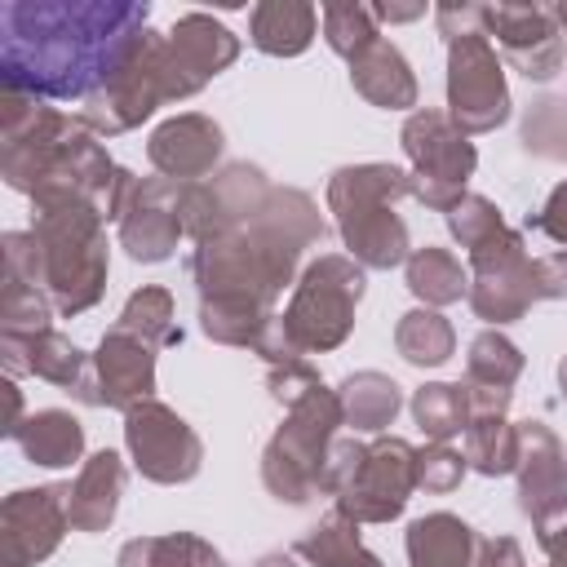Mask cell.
Listing matches in <instances>:
<instances>
[{
	"instance_id": "cell-49",
	"label": "cell",
	"mask_w": 567,
	"mask_h": 567,
	"mask_svg": "<svg viewBox=\"0 0 567 567\" xmlns=\"http://www.w3.org/2000/svg\"><path fill=\"white\" fill-rule=\"evenodd\" d=\"M252 567H297V563H292L288 554H261V558H257Z\"/></svg>"
},
{
	"instance_id": "cell-23",
	"label": "cell",
	"mask_w": 567,
	"mask_h": 567,
	"mask_svg": "<svg viewBox=\"0 0 567 567\" xmlns=\"http://www.w3.org/2000/svg\"><path fill=\"white\" fill-rule=\"evenodd\" d=\"M350 84L363 102H372L381 111L416 106V75L408 66V58L399 53V44H390L385 35H377L368 49H359L350 58Z\"/></svg>"
},
{
	"instance_id": "cell-44",
	"label": "cell",
	"mask_w": 567,
	"mask_h": 567,
	"mask_svg": "<svg viewBox=\"0 0 567 567\" xmlns=\"http://www.w3.org/2000/svg\"><path fill=\"white\" fill-rule=\"evenodd\" d=\"M474 567H527V558L514 536H478Z\"/></svg>"
},
{
	"instance_id": "cell-46",
	"label": "cell",
	"mask_w": 567,
	"mask_h": 567,
	"mask_svg": "<svg viewBox=\"0 0 567 567\" xmlns=\"http://www.w3.org/2000/svg\"><path fill=\"white\" fill-rule=\"evenodd\" d=\"M536 540H540V549H545L549 567H567V518H563V523H554V527H540V532H536Z\"/></svg>"
},
{
	"instance_id": "cell-18",
	"label": "cell",
	"mask_w": 567,
	"mask_h": 567,
	"mask_svg": "<svg viewBox=\"0 0 567 567\" xmlns=\"http://www.w3.org/2000/svg\"><path fill=\"white\" fill-rule=\"evenodd\" d=\"M182 186L186 182H173V177H137L128 199H124V213H120V248L133 257V261H168L177 239L186 235L182 226Z\"/></svg>"
},
{
	"instance_id": "cell-17",
	"label": "cell",
	"mask_w": 567,
	"mask_h": 567,
	"mask_svg": "<svg viewBox=\"0 0 567 567\" xmlns=\"http://www.w3.org/2000/svg\"><path fill=\"white\" fill-rule=\"evenodd\" d=\"M66 496H71V483H44V487H22L4 501L0 509L4 567H35L62 545L71 527Z\"/></svg>"
},
{
	"instance_id": "cell-25",
	"label": "cell",
	"mask_w": 567,
	"mask_h": 567,
	"mask_svg": "<svg viewBox=\"0 0 567 567\" xmlns=\"http://www.w3.org/2000/svg\"><path fill=\"white\" fill-rule=\"evenodd\" d=\"M168 44L199 89L239 58V35L226 22H217L213 13H182L168 31Z\"/></svg>"
},
{
	"instance_id": "cell-12",
	"label": "cell",
	"mask_w": 567,
	"mask_h": 567,
	"mask_svg": "<svg viewBox=\"0 0 567 567\" xmlns=\"http://www.w3.org/2000/svg\"><path fill=\"white\" fill-rule=\"evenodd\" d=\"M470 310L487 323H514L523 319L540 297H536V261L523 248L518 230H501L487 244L470 252Z\"/></svg>"
},
{
	"instance_id": "cell-38",
	"label": "cell",
	"mask_w": 567,
	"mask_h": 567,
	"mask_svg": "<svg viewBox=\"0 0 567 567\" xmlns=\"http://www.w3.org/2000/svg\"><path fill=\"white\" fill-rule=\"evenodd\" d=\"M523 151L540 159H567V97H540L532 102L523 120Z\"/></svg>"
},
{
	"instance_id": "cell-27",
	"label": "cell",
	"mask_w": 567,
	"mask_h": 567,
	"mask_svg": "<svg viewBox=\"0 0 567 567\" xmlns=\"http://www.w3.org/2000/svg\"><path fill=\"white\" fill-rule=\"evenodd\" d=\"M474 554H478V532L447 509H434L408 527L412 567H474Z\"/></svg>"
},
{
	"instance_id": "cell-42",
	"label": "cell",
	"mask_w": 567,
	"mask_h": 567,
	"mask_svg": "<svg viewBox=\"0 0 567 567\" xmlns=\"http://www.w3.org/2000/svg\"><path fill=\"white\" fill-rule=\"evenodd\" d=\"M266 385H270V394H275L284 408H292L301 394H310V390L323 385V381H319V372H315L306 359H292V363H275L270 377H266Z\"/></svg>"
},
{
	"instance_id": "cell-21",
	"label": "cell",
	"mask_w": 567,
	"mask_h": 567,
	"mask_svg": "<svg viewBox=\"0 0 567 567\" xmlns=\"http://www.w3.org/2000/svg\"><path fill=\"white\" fill-rule=\"evenodd\" d=\"M0 354H4V372L18 377V372H31L49 385H62V390H80L84 372H89V354L66 341L62 332L53 328H40V332H0Z\"/></svg>"
},
{
	"instance_id": "cell-22",
	"label": "cell",
	"mask_w": 567,
	"mask_h": 567,
	"mask_svg": "<svg viewBox=\"0 0 567 567\" xmlns=\"http://www.w3.org/2000/svg\"><path fill=\"white\" fill-rule=\"evenodd\" d=\"M523 377V350L487 328L470 341V354H465V390H470V408L474 416L483 412H505L509 399H514V381Z\"/></svg>"
},
{
	"instance_id": "cell-43",
	"label": "cell",
	"mask_w": 567,
	"mask_h": 567,
	"mask_svg": "<svg viewBox=\"0 0 567 567\" xmlns=\"http://www.w3.org/2000/svg\"><path fill=\"white\" fill-rule=\"evenodd\" d=\"M527 226H536L540 235H549L554 244H563V248H567V182H558V186L549 190L545 208H540Z\"/></svg>"
},
{
	"instance_id": "cell-4",
	"label": "cell",
	"mask_w": 567,
	"mask_h": 567,
	"mask_svg": "<svg viewBox=\"0 0 567 567\" xmlns=\"http://www.w3.org/2000/svg\"><path fill=\"white\" fill-rule=\"evenodd\" d=\"M363 288H368V279L354 257L328 252V257L310 261L292 288L288 310L275 315V323L266 328L257 354L275 368V363L306 359L315 350H337L354 328V306H359Z\"/></svg>"
},
{
	"instance_id": "cell-3",
	"label": "cell",
	"mask_w": 567,
	"mask_h": 567,
	"mask_svg": "<svg viewBox=\"0 0 567 567\" xmlns=\"http://www.w3.org/2000/svg\"><path fill=\"white\" fill-rule=\"evenodd\" d=\"M0 173L13 190L49 204H93L106 221H120L133 190V173L111 164L102 142L71 115L27 93L0 97Z\"/></svg>"
},
{
	"instance_id": "cell-36",
	"label": "cell",
	"mask_w": 567,
	"mask_h": 567,
	"mask_svg": "<svg viewBox=\"0 0 567 567\" xmlns=\"http://www.w3.org/2000/svg\"><path fill=\"white\" fill-rule=\"evenodd\" d=\"M115 328L142 337V341L155 346V350L182 341V328L173 323V292H168V288H155V284H151V288H137V292L124 301Z\"/></svg>"
},
{
	"instance_id": "cell-37",
	"label": "cell",
	"mask_w": 567,
	"mask_h": 567,
	"mask_svg": "<svg viewBox=\"0 0 567 567\" xmlns=\"http://www.w3.org/2000/svg\"><path fill=\"white\" fill-rule=\"evenodd\" d=\"M319 22H323V40H328V49L341 53L346 62L381 35V31H377V18H372V4H354V0L323 4V9H319Z\"/></svg>"
},
{
	"instance_id": "cell-5",
	"label": "cell",
	"mask_w": 567,
	"mask_h": 567,
	"mask_svg": "<svg viewBox=\"0 0 567 567\" xmlns=\"http://www.w3.org/2000/svg\"><path fill=\"white\" fill-rule=\"evenodd\" d=\"M403 195H412V173L394 164H354L328 177V213L363 270H390L412 257L408 221L394 213Z\"/></svg>"
},
{
	"instance_id": "cell-48",
	"label": "cell",
	"mask_w": 567,
	"mask_h": 567,
	"mask_svg": "<svg viewBox=\"0 0 567 567\" xmlns=\"http://www.w3.org/2000/svg\"><path fill=\"white\" fill-rule=\"evenodd\" d=\"M4 399H9V416H4V434L13 439V434H18V425H22V394H18V385H13V377L4 381Z\"/></svg>"
},
{
	"instance_id": "cell-24",
	"label": "cell",
	"mask_w": 567,
	"mask_h": 567,
	"mask_svg": "<svg viewBox=\"0 0 567 567\" xmlns=\"http://www.w3.org/2000/svg\"><path fill=\"white\" fill-rule=\"evenodd\" d=\"M124 483H128L124 461H120L111 447L93 452V456L80 465V474H75V483H71V496H66L71 527H75V532H106L111 518H115V509H120Z\"/></svg>"
},
{
	"instance_id": "cell-30",
	"label": "cell",
	"mask_w": 567,
	"mask_h": 567,
	"mask_svg": "<svg viewBox=\"0 0 567 567\" xmlns=\"http://www.w3.org/2000/svg\"><path fill=\"white\" fill-rule=\"evenodd\" d=\"M337 399H341L346 425H354L363 434H381L385 425H394V416L403 408V390L385 372H354V377H346Z\"/></svg>"
},
{
	"instance_id": "cell-19",
	"label": "cell",
	"mask_w": 567,
	"mask_h": 567,
	"mask_svg": "<svg viewBox=\"0 0 567 567\" xmlns=\"http://www.w3.org/2000/svg\"><path fill=\"white\" fill-rule=\"evenodd\" d=\"M518 509L540 532L567 518V452L545 421H518Z\"/></svg>"
},
{
	"instance_id": "cell-33",
	"label": "cell",
	"mask_w": 567,
	"mask_h": 567,
	"mask_svg": "<svg viewBox=\"0 0 567 567\" xmlns=\"http://www.w3.org/2000/svg\"><path fill=\"white\" fill-rule=\"evenodd\" d=\"M115 567H226V558L195 532H168V536L128 540Z\"/></svg>"
},
{
	"instance_id": "cell-7",
	"label": "cell",
	"mask_w": 567,
	"mask_h": 567,
	"mask_svg": "<svg viewBox=\"0 0 567 567\" xmlns=\"http://www.w3.org/2000/svg\"><path fill=\"white\" fill-rule=\"evenodd\" d=\"M337 425H346V412H341L337 390L328 385H315L288 408L284 425L261 452V483L275 501L306 505L319 492H328V461H332Z\"/></svg>"
},
{
	"instance_id": "cell-51",
	"label": "cell",
	"mask_w": 567,
	"mask_h": 567,
	"mask_svg": "<svg viewBox=\"0 0 567 567\" xmlns=\"http://www.w3.org/2000/svg\"><path fill=\"white\" fill-rule=\"evenodd\" d=\"M554 18H558V27H563V35H567V4H554Z\"/></svg>"
},
{
	"instance_id": "cell-1",
	"label": "cell",
	"mask_w": 567,
	"mask_h": 567,
	"mask_svg": "<svg viewBox=\"0 0 567 567\" xmlns=\"http://www.w3.org/2000/svg\"><path fill=\"white\" fill-rule=\"evenodd\" d=\"M146 31V0H9L0 4L4 93L89 102L120 75Z\"/></svg>"
},
{
	"instance_id": "cell-31",
	"label": "cell",
	"mask_w": 567,
	"mask_h": 567,
	"mask_svg": "<svg viewBox=\"0 0 567 567\" xmlns=\"http://www.w3.org/2000/svg\"><path fill=\"white\" fill-rule=\"evenodd\" d=\"M518 452H523V439H518V425L505 421V412L470 416V430H465V465L474 474H487V478L514 474L518 470Z\"/></svg>"
},
{
	"instance_id": "cell-14",
	"label": "cell",
	"mask_w": 567,
	"mask_h": 567,
	"mask_svg": "<svg viewBox=\"0 0 567 567\" xmlns=\"http://www.w3.org/2000/svg\"><path fill=\"white\" fill-rule=\"evenodd\" d=\"M483 31H487V40L501 44L505 62L518 75L545 84L563 71L567 35L554 18V4H509V0L483 4Z\"/></svg>"
},
{
	"instance_id": "cell-28",
	"label": "cell",
	"mask_w": 567,
	"mask_h": 567,
	"mask_svg": "<svg viewBox=\"0 0 567 567\" xmlns=\"http://www.w3.org/2000/svg\"><path fill=\"white\" fill-rule=\"evenodd\" d=\"M13 443L22 447L27 461H35L44 470H66L84 452V425L71 412H62V408H44V412H31L18 425Z\"/></svg>"
},
{
	"instance_id": "cell-11",
	"label": "cell",
	"mask_w": 567,
	"mask_h": 567,
	"mask_svg": "<svg viewBox=\"0 0 567 567\" xmlns=\"http://www.w3.org/2000/svg\"><path fill=\"white\" fill-rule=\"evenodd\" d=\"M447 120L470 133H492L509 120V84L487 31L447 35Z\"/></svg>"
},
{
	"instance_id": "cell-6",
	"label": "cell",
	"mask_w": 567,
	"mask_h": 567,
	"mask_svg": "<svg viewBox=\"0 0 567 567\" xmlns=\"http://www.w3.org/2000/svg\"><path fill=\"white\" fill-rule=\"evenodd\" d=\"M106 217L93 204H49L35 208L31 239L40 257V288L49 292L58 315H84L97 306L111 270L106 252Z\"/></svg>"
},
{
	"instance_id": "cell-50",
	"label": "cell",
	"mask_w": 567,
	"mask_h": 567,
	"mask_svg": "<svg viewBox=\"0 0 567 567\" xmlns=\"http://www.w3.org/2000/svg\"><path fill=\"white\" fill-rule=\"evenodd\" d=\"M558 385H563V403H567V354L558 359Z\"/></svg>"
},
{
	"instance_id": "cell-15",
	"label": "cell",
	"mask_w": 567,
	"mask_h": 567,
	"mask_svg": "<svg viewBox=\"0 0 567 567\" xmlns=\"http://www.w3.org/2000/svg\"><path fill=\"white\" fill-rule=\"evenodd\" d=\"M270 195V182L257 164H226L208 182L182 186V226L195 244L217 239L235 226H244Z\"/></svg>"
},
{
	"instance_id": "cell-40",
	"label": "cell",
	"mask_w": 567,
	"mask_h": 567,
	"mask_svg": "<svg viewBox=\"0 0 567 567\" xmlns=\"http://www.w3.org/2000/svg\"><path fill=\"white\" fill-rule=\"evenodd\" d=\"M53 319V301L35 284H13L4 279L0 288V332H40Z\"/></svg>"
},
{
	"instance_id": "cell-29",
	"label": "cell",
	"mask_w": 567,
	"mask_h": 567,
	"mask_svg": "<svg viewBox=\"0 0 567 567\" xmlns=\"http://www.w3.org/2000/svg\"><path fill=\"white\" fill-rule=\"evenodd\" d=\"M292 554L306 558L310 567H381V558L372 549H363L359 523L346 518L341 509L323 514L310 532H301L297 545H292Z\"/></svg>"
},
{
	"instance_id": "cell-32",
	"label": "cell",
	"mask_w": 567,
	"mask_h": 567,
	"mask_svg": "<svg viewBox=\"0 0 567 567\" xmlns=\"http://www.w3.org/2000/svg\"><path fill=\"white\" fill-rule=\"evenodd\" d=\"M403 270H408L412 297L425 301L430 310L452 306V301H461V297L470 292V275L461 270V261H456L447 248H434V244L412 248V257L403 261Z\"/></svg>"
},
{
	"instance_id": "cell-34",
	"label": "cell",
	"mask_w": 567,
	"mask_h": 567,
	"mask_svg": "<svg viewBox=\"0 0 567 567\" xmlns=\"http://www.w3.org/2000/svg\"><path fill=\"white\" fill-rule=\"evenodd\" d=\"M394 350L412 368H443L452 359V350H456V332L439 310L416 306L394 323Z\"/></svg>"
},
{
	"instance_id": "cell-20",
	"label": "cell",
	"mask_w": 567,
	"mask_h": 567,
	"mask_svg": "<svg viewBox=\"0 0 567 567\" xmlns=\"http://www.w3.org/2000/svg\"><path fill=\"white\" fill-rule=\"evenodd\" d=\"M226 151V137H221V124L199 115V111H186V115H173L164 120L151 142H146V155L155 164L159 177H173V182H204L213 177L217 159Z\"/></svg>"
},
{
	"instance_id": "cell-10",
	"label": "cell",
	"mask_w": 567,
	"mask_h": 567,
	"mask_svg": "<svg viewBox=\"0 0 567 567\" xmlns=\"http://www.w3.org/2000/svg\"><path fill=\"white\" fill-rule=\"evenodd\" d=\"M399 142H403V155L412 164V195L425 208L447 213L465 195V182L478 168L474 142L447 120V111H434V106H416L403 120Z\"/></svg>"
},
{
	"instance_id": "cell-8",
	"label": "cell",
	"mask_w": 567,
	"mask_h": 567,
	"mask_svg": "<svg viewBox=\"0 0 567 567\" xmlns=\"http://www.w3.org/2000/svg\"><path fill=\"white\" fill-rule=\"evenodd\" d=\"M328 492L337 496V509L346 518L390 523L416 492V447L394 434H381L372 443L337 439L328 461Z\"/></svg>"
},
{
	"instance_id": "cell-45",
	"label": "cell",
	"mask_w": 567,
	"mask_h": 567,
	"mask_svg": "<svg viewBox=\"0 0 567 567\" xmlns=\"http://www.w3.org/2000/svg\"><path fill=\"white\" fill-rule=\"evenodd\" d=\"M536 297H540V301L567 297V252L536 257Z\"/></svg>"
},
{
	"instance_id": "cell-26",
	"label": "cell",
	"mask_w": 567,
	"mask_h": 567,
	"mask_svg": "<svg viewBox=\"0 0 567 567\" xmlns=\"http://www.w3.org/2000/svg\"><path fill=\"white\" fill-rule=\"evenodd\" d=\"M319 31V9L306 0H261L248 13V40L270 58H297Z\"/></svg>"
},
{
	"instance_id": "cell-35",
	"label": "cell",
	"mask_w": 567,
	"mask_h": 567,
	"mask_svg": "<svg viewBox=\"0 0 567 567\" xmlns=\"http://www.w3.org/2000/svg\"><path fill=\"white\" fill-rule=\"evenodd\" d=\"M412 416H416V425L425 430L430 443H447V439L470 430V416H474L470 390L452 385V381H430L412 394Z\"/></svg>"
},
{
	"instance_id": "cell-39",
	"label": "cell",
	"mask_w": 567,
	"mask_h": 567,
	"mask_svg": "<svg viewBox=\"0 0 567 567\" xmlns=\"http://www.w3.org/2000/svg\"><path fill=\"white\" fill-rule=\"evenodd\" d=\"M447 230H452V239L465 248V252H474L478 244H487L492 235H501L505 230V217H501V208L487 199V195H461L447 213Z\"/></svg>"
},
{
	"instance_id": "cell-13",
	"label": "cell",
	"mask_w": 567,
	"mask_h": 567,
	"mask_svg": "<svg viewBox=\"0 0 567 567\" xmlns=\"http://www.w3.org/2000/svg\"><path fill=\"white\" fill-rule=\"evenodd\" d=\"M124 443H128L137 474L164 487L190 483L204 465L199 434L159 399H142L137 408L124 412Z\"/></svg>"
},
{
	"instance_id": "cell-16",
	"label": "cell",
	"mask_w": 567,
	"mask_h": 567,
	"mask_svg": "<svg viewBox=\"0 0 567 567\" xmlns=\"http://www.w3.org/2000/svg\"><path fill=\"white\" fill-rule=\"evenodd\" d=\"M155 390V346H146L142 337L111 328L97 350L89 354V372L75 390L80 403L89 408H137L142 399H151Z\"/></svg>"
},
{
	"instance_id": "cell-9",
	"label": "cell",
	"mask_w": 567,
	"mask_h": 567,
	"mask_svg": "<svg viewBox=\"0 0 567 567\" xmlns=\"http://www.w3.org/2000/svg\"><path fill=\"white\" fill-rule=\"evenodd\" d=\"M190 93H199V84L177 62L168 35L146 31L137 53L120 66V75L80 106V124L89 133H106V137L111 133H128L142 120H151L164 102H182Z\"/></svg>"
},
{
	"instance_id": "cell-41",
	"label": "cell",
	"mask_w": 567,
	"mask_h": 567,
	"mask_svg": "<svg viewBox=\"0 0 567 567\" xmlns=\"http://www.w3.org/2000/svg\"><path fill=\"white\" fill-rule=\"evenodd\" d=\"M465 470H470L465 456L452 452L447 443H430V447L416 452V487H425V492H439V496L452 492Z\"/></svg>"
},
{
	"instance_id": "cell-47",
	"label": "cell",
	"mask_w": 567,
	"mask_h": 567,
	"mask_svg": "<svg viewBox=\"0 0 567 567\" xmlns=\"http://www.w3.org/2000/svg\"><path fill=\"white\" fill-rule=\"evenodd\" d=\"M421 13H425V4H372V18L377 22H412Z\"/></svg>"
},
{
	"instance_id": "cell-2",
	"label": "cell",
	"mask_w": 567,
	"mask_h": 567,
	"mask_svg": "<svg viewBox=\"0 0 567 567\" xmlns=\"http://www.w3.org/2000/svg\"><path fill=\"white\" fill-rule=\"evenodd\" d=\"M323 239V217L306 190L270 186L266 204L235 230L204 239L186 275L199 288V328L221 346H261L275 323V297L292 284L297 261Z\"/></svg>"
}]
</instances>
